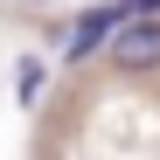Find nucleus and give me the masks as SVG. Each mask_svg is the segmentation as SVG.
Instances as JSON below:
<instances>
[{"label":"nucleus","mask_w":160,"mask_h":160,"mask_svg":"<svg viewBox=\"0 0 160 160\" xmlns=\"http://www.w3.org/2000/svg\"><path fill=\"white\" fill-rule=\"evenodd\" d=\"M104 21H112V14H91V21H84V28H77V35H70V56H84V49H91V42L104 35Z\"/></svg>","instance_id":"f03ea898"},{"label":"nucleus","mask_w":160,"mask_h":160,"mask_svg":"<svg viewBox=\"0 0 160 160\" xmlns=\"http://www.w3.org/2000/svg\"><path fill=\"white\" fill-rule=\"evenodd\" d=\"M112 63L153 70V63H160V21H125V28L112 35Z\"/></svg>","instance_id":"f257e3e1"}]
</instances>
